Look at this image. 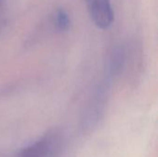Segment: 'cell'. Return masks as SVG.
Segmentation results:
<instances>
[{"label": "cell", "instance_id": "6da1fadb", "mask_svg": "<svg viewBox=\"0 0 158 157\" xmlns=\"http://www.w3.org/2000/svg\"><path fill=\"white\" fill-rule=\"evenodd\" d=\"M64 145L65 140L62 133L53 130L22 148L16 157H59Z\"/></svg>", "mask_w": 158, "mask_h": 157}, {"label": "cell", "instance_id": "7a4b0ae2", "mask_svg": "<svg viewBox=\"0 0 158 157\" xmlns=\"http://www.w3.org/2000/svg\"><path fill=\"white\" fill-rule=\"evenodd\" d=\"M90 17L99 29H108L114 21L111 0H85Z\"/></svg>", "mask_w": 158, "mask_h": 157}, {"label": "cell", "instance_id": "3957f363", "mask_svg": "<svg viewBox=\"0 0 158 157\" xmlns=\"http://www.w3.org/2000/svg\"><path fill=\"white\" fill-rule=\"evenodd\" d=\"M107 83L101 85L98 90L95 92L94 96L91 100V103L88 105L85 112L84 118L82 119L84 129L94 128L100 120L106 105V97L107 96Z\"/></svg>", "mask_w": 158, "mask_h": 157}, {"label": "cell", "instance_id": "277c9868", "mask_svg": "<svg viewBox=\"0 0 158 157\" xmlns=\"http://www.w3.org/2000/svg\"><path fill=\"white\" fill-rule=\"evenodd\" d=\"M125 63V52L122 48L118 47L111 53L108 64H107V74L108 78H115L121 72Z\"/></svg>", "mask_w": 158, "mask_h": 157}, {"label": "cell", "instance_id": "5b68a950", "mask_svg": "<svg viewBox=\"0 0 158 157\" xmlns=\"http://www.w3.org/2000/svg\"><path fill=\"white\" fill-rule=\"evenodd\" d=\"M54 22L56 28L60 31H65L69 30L70 26V19L67 11H65L63 8H59L56 11Z\"/></svg>", "mask_w": 158, "mask_h": 157}]
</instances>
